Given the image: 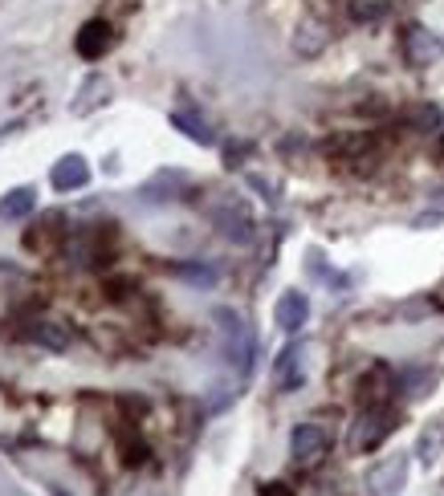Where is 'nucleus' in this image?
<instances>
[{"label": "nucleus", "mask_w": 444, "mask_h": 496, "mask_svg": "<svg viewBox=\"0 0 444 496\" xmlns=\"http://www.w3.org/2000/svg\"><path fill=\"white\" fill-rule=\"evenodd\" d=\"M213 322L221 325V354L224 363L232 366L237 374H249L253 371V354H257V338L253 330L245 325V317L237 309H213Z\"/></svg>", "instance_id": "nucleus-1"}, {"label": "nucleus", "mask_w": 444, "mask_h": 496, "mask_svg": "<svg viewBox=\"0 0 444 496\" xmlns=\"http://www.w3.org/2000/svg\"><path fill=\"white\" fill-rule=\"evenodd\" d=\"M392 431H396V411L392 407H363L351 444H355V452H375Z\"/></svg>", "instance_id": "nucleus-2"}, {"label": "nucleus", "mask_w": 444, "mask_h": 496, "mask_svg": "<svg viewBox=\"0 0 444 496\" xmlns=\"http://www.w3.org/2000/svg\"><path fill=\"white\" fill-rule=\"evenodd\" d=\"M367 496H400L408 484V456L396 452V456H383L379 464L367 468Z\"/></svg>", "instance_id": "nucleus-3"}, {"label": "nucleus", "mask_w": 444, "mask_h": 496, "mask_svg": "<svg viewBox=\"0 0 444 496\" xmlns=\"http://www.w3.org/2000/svg\"><path fill=\"white\" fill-rule=\"evenodd\" d=\"M213 224L221 228L224 240H232V244H249L253 232H257V220H253V212L245 208V200H224L213 208Z\"/></svg>", "instance_id": "nucleus-4"}, {"label": "nucleus", "mask_w": 444, "mask_h": 496, "mask_svg": "<svg viewBox=\"0 0 444 496\" xmlns=\"http://www.w3.org/2000/svg\"><path fill=\"white\" fill-rule=\"evenodd\" d=\"M330 452V436L319 428V423H298L290 436V456L298 468H314L322 464V456Z\"/></svg>", "instance_id": "nucleus-5"}, {"label": "nucleus", "mask_w": 444, "mask_h": 496, "mask_svg": "<svg viewBox=\"0 0 444 496\" xmlns=\"http://www.w3.org/2000/svg\"><path fill=\"white\" fill-rule=\"evenodd\" d=\"M302 382H306V346L290 342L273 363V387L278 391H298Z\"/></svg>", "instance_id": "nucleus-6"}, {"label": "nucleus", "mask_w": 444, "mask_h": 496, "mask_svg": "<svg viewBox=\"0 0 444 496\" xmlns=\"http://www.w3.org/2000/svg\"><path fill=\"white\" fill-rule=\"evenodd\" d=\"M306 317H310L306 293H298V289H286V293L278 297V306H273V322H278L286 334H298L302 325H306Z\"/></svg>", "instance_id": "nucleus-7"}, {"label": "nucleus", "mask_w": 444, "mask_h": 496, "mask_svg": "<svg viewBox=\"0 0 444 496\" xmlns=\"http://www.w3.org/2000/svg\"><path fill=\"white\" fill-rule=\"evenodd\" d=\"M49 183L58 191H82L90 183V167L82 155H61L58 163H53V172H49Z\"/></svg>", "instance_id": "nucleus-8"}, {"label": "nucleus", "mask_w": 444, "mask_h": 496, "mask_svg": "<svg viewBox=\"0 0 444 496\" xmlns=\"http://www.w3.org/2000/svg\"><path fill=\"white\" fill-rule=\"evenodd\" d=\"M110 45H115V33H110L107 20H86L82 33H77V53H82L86 61H98Z\"/></svg>", "instance_id": "nucleus-9"}, {"label": "nucleus", "mask_w": 444, "mask_h": 496, "mask_svg": "<svg viewBox=\"0 0 444 496\" xmlns=\"http://www.w3.org/2000/svg\"><path fill=\"white\" fill-rule=\"evenodd\" d=\"M436 53H440V41H436V33H428L424 25H412V29L404 33V58L412 61V66H428V61H436Z\"/></svg>", "instance_id": "nucleus-10"}, {"label": "nucleus", "mask_w": 444, "mask_h": 496, "mask_svg": "<svg viewBox=\"0 0 444 496\" xmlns=\"http://www.w3.org/2000/svg\"><path fill=\"white\" fill-rule=\"evenodd\" d=\"M33 208H37V191L33 188H12L0 196V220H25L33 216Z\"/></svg>", "instance_id": "nucleus-11"}, {"label": "nucleus", "mask_w": 444, "mask_h": 496, "mask_svg": "<svg viewBox=\"0 0 444 496\" xmlns=\"http://www.w3.org/2000/svg\"><path fill=\"white\" fill-rule=\"evenodd\" d=\"M172 126L175 131H184L192 143H200V147H213L216 143V134H213V126L204 123L200 115H192V110H172Z\"/></svg>", "instance_id": "nucleus-12"}, {"label": "nucleus", "mask_w": 444, "mask_h": 496, "mask_svg": "<svg viewBox=\"0 0 444 496\" xmlns=\"http://www.w3.org/2000/svg\"><path fill=\"white\" fill-rule=\"evenodd\" d=\"M29 342L45 346V350H69V330L58 322H33L29 325Z\"/></svg>", "instance_id": "nucleus-13"}, {"label": "nucleus", "mask_w": 444, "mask_h": 496, "mask_svg": "<svg viewBox=\"0 0 444 496\" xmlns=\"http://www.w3.org/2000/svg\"><path fill=\"white\" fill-rule=\"evenodd\" d=\"M396 391V382H392V371L387 366H375L363 382V407H383V395Z\"/></svg>", "instance_id": "nucleus-14"}, {"label": "nucleus", "mask_w": 444, "mask_h": 496, "mask_svg": "<svg viewBox=\"0 0 444 496\" xmlns=\"http://www.w3.org/2000/svg\"><path fill=\"white\" fill-rule=\"evenodd\" d=\"M440 448H444V420H432L424 428V436H420V448H416V456L424 460V464H432V460L440 456Z\"/></svg>", "instance_id": "nucleus-15"}, {"label": "nucleus", "mask_w": 444, "mask_h": 496, "mask_svg": "<svg viewBox=\"0 0 444 496\" xmlns=\"http://www.w3.org/2000/svg\"><path fill=\"white\" fill-rule=\"evenodd\" d=\"M98 94H107V77H102V74H90L86 86H82V94H77V102H74V115H90V110L102 102Z\"/></svg>", "instance_id": "nucleus-16"}, {"label": "nucleus", "mask_w": 444, "mask_h": 496, "mask_svg": "<svg viewBox=\"0 0 444 496\" xmlns=\"http://www.w3.org/2000/svg\"><path fill=\"white\" fill-rule=\"evenodd\" d=\"M322 45H327V33H322V25L306 20V25L298 29V37H294V49H298V53H306V58H314Z\"/></svg>", "instance_id": "nucleus-17"}, {"label": "nucleus", "mask_w": 444, "mask_h": 496, "mask_svg": "<svg viewBox=\"0 0 444 496\" xmlns=\"http://www.w3.org/2000/svg\"><path fill=\"white\" fill-rule=\"evenodd\" d=\"M172 273L175 277H184V281H192V285H216V273L213 265H172Z\"/></svg>", "instance_id": "nucleus-18"}, {"label": "nucleus", "mask_w": 444, "mask_h": 496, "mask_svg": "<svg viewBox=\"0 0 444 496\" xmlns=\"http://www.w3.org/2000/svg\"><path fill=\"white\" fill-rule=\"evenodd\" d=\"M432 379H436V371H408L400 382L408 387V395H412V399H424V395H428V382H432Z\"/></svg>", "instance_id": "nucleus-19"}, {"label": "nucleus", "mask_w": 444, "mask_h": 496, "mask_svg": "<svg viewBox=\"0 0 444 496\" xmlns=\"http://www.w3.org/2000/svg\"><path fill=\"white\" fill-rule=\"evenodd\" d=\"M383 12H387L383 0H359L355 9H351V17H355V20H379Z\"/></svg>", "instance_id": "nucleus-20"}, {"label": "nucleus", "mask_w": 444, "mask_h": 496, "mask_svg": "<svg viewBox=\"0 0 444 496\" xmlns=\"http://www.w3.org/2000/svg\"><path fill=\"white\" fill-rule=\"evenodd\" d=\"M412 118H416V126H420V131H436V126H440V110H436V106H420Z\"/></svg>", "instance_id": "nucleus-21"}]
</instances>
